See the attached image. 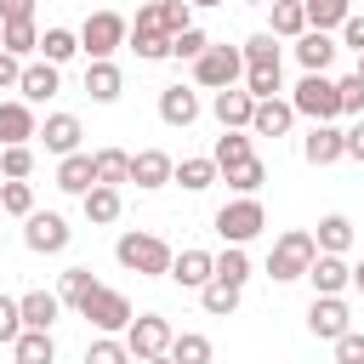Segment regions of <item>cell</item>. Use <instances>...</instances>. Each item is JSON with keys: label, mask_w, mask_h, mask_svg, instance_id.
<instances>
[{"label": "cell", "mask_w": 364, "mask_h": 364, "mask_svg": "<svg viewBox=\"0 0 364 364\" xmlns=\"http://www.w3.org/2000/svg\"><path fill=\"white\" fill-rule=\"evenodd\" d=\"M353 74H364V51H358V68H353Z\"/></svg>", "instance_id": "680465c9"}, {"label": "cell", "mask_w": 364, "mask_h": 364, "mask_svg": "<svg viewBox=\"0 0 364 364\" xmlns=\"http://www.w3.org/2000/svg\"><path fill=\"white\" fill-rule=\"evenodd\" d=\"M23 336V307H17V296H0V347H11Z\"/></svg>", "instance_id": "c3c4849f"}, {"label": "cell", "mask_w": 364, "mask_h": 364, "mask_svg": "<svg viewBox=\"0 0 364 364\" xmlns=\"http://www.w3.org/2000/svg\"><path fill=\"white\" fill-rule=\"evenodd\" d=\"M0 210H6V216H28V210H34V188H28L23 176H6V182H0Z\"/></svg>", "instance_id": "ab89813d"}, {"label": "cell", "mask_w": 364, "mask_h": 364, "mask_svg": "<svg viewBox=\"0 0 364 364\" xmlns=\"http://www.w3.org/2000/svg\"><path fill=\"white\" fill-rule=\"evenodd\" d=\"M23 80V57H11V51H0V91H11Z\"/></svg>", "instance_id": "816d5d0a"}, {"label": "cell", "mask_w": 364, "mask_h": 364, "mask_svg": "<svg viewBox=\"0 0 364 364\" xmlns=\"http://www.w3.org/2000/svg\"><path fill=\"white\" fill-rule=\"evenodd\" d=\"M210 353H216V347H210V336H199V330H182V336L171 341V358H176V364H210Z\"/></svg>", "instance_id": "74e56055"}, {"label": "cell", "mask_w": 364, "mask_h": 364, "mask_svg": "<svg viewBox=\"0 0 364 364\" xmlns=\"http://www.w3.org/2000/svg\"><path fill=\"white\" fill-rule=\"evenodd\" d=\"M222 176H228V188H233V193H256V188L267 182V165H262V159H245V165H228Z\"/></svg>", "instance_id": "60d3db41"}, {"label": "cell", "mask_w": 364, "mask_h": 364, "mask_svg": "<svg viewBox=\"0 0 364 364\" xmlns=\"http://www.w3.org/2000/svg\"><path fill=\"white\" fill-rule=\"evenodd\" d=\"M216 279H228V284L245 290V279H250V256H245V245H228V250L216 256Z\"/></svg>", "instance_id": "b9f144b4"}, {"label": "cell", "mask_w": 364, "mask_h": 364, "mask_svg": "<svg viewBox=\"0 0 364 364\" xmlns=\"http://www.w3.org/2000/svg\"><path fill=\"white\" fill-rule=\"evenodd\" d=\"M216 176H222V165H216V159H210V154H199V159H182V165H176V176H171V182H182V188H188V193H205V188H210V182H216Z\"/></svg>", "instance_id": "f546056e"}, {"label": "cell", "mask_w": 364, "mask_h": 364, "mask_svg": "<svg viewBox=\"0 0 364 364\" xmlns=\"http://www.w3.org/2000/svg\"><path fill=\"white\" fill-rule=\"evenodd\" d=\"M318 250H330V256H347L353 250V222L347 216H318Z\"/></svg>", "instance_id": "4dcf8cb0"}, {"label": "cell", "mask_w": 364, "mask_h": 364, "mask_svg": "<svg viewBox=\"0 0 364 364\" xmlns=\"http://www.w3.org/2000/svg\"><path fill=\"white\" fill-rule=\"evenodd\" d=\"M347 159H358V165H364V119H353V125H347Z\"/></svg>", "instance_id": "db71d44e"}, {"label": "cell", "mask_w": 364, "mask_h": 364, "mask_svg": "<svg viewBox=\"0 0 364 364\" xmlns=\"http://www.w3.org/2000/svg\"><path fill=\"white\" fill-rule=\"evenodd\" d=\"M210 159L228 171V165H245V159H256L250 154V131H222L216 136V148H210Z\"/></svg>", "instance_id": "d6a6232c"}, {"label": "cell", "mask_w": 364, "mask_h": 364, "mask_svg": "<svg viewBox=\"0 0 364 364\" xmlns=\"http://www.w3.org/2000/svg\"><path fill=\"white\" fill-rule=\"evenodd\" d=\"M205 46H210V34H205V28H193V23H188L182 34H171V57H176V63H182V57H188V63H199V57H205Z\"/></svg>", "instance_id": "7bdbcfd3"}, {"label": "cell", "mask_w": 364, "mask_h": 364, "mask_svg": "<svg viewBox=\"0 0 364 364\" xmlns=\"http://www.w3.org/2000/svg\"><path fill=\"white\" fill-rule=\"evenodd\" d=\"M142 364H176V358H171V353H159V358H142Z\"/></svg>", "instance_id": "9f6ffc18"}, {"label": "cell", "mask_w": 364, "mask_h": 364, "mask_svg": "<svg viewBox=\"0 0 364 364\" xmlns=\"http://www.w3.org/2000/svg\"><path fill=\"white\" fill-rule=\"evenodd\" d=\"M68 239H74V228H68L57 210H28V216H23V245H28V250L57 256V250H68Z\"/></svg>", "instance_id": "30bf717a"}, {"label": "cell", "mask_w": 364, "mask_h": 364, "mask_svg": "<svg viewBox=\"0 0 364 364\" xmlns=\"http://www.w3.org/2000/svg\"><path fill=\"white\" fill-rule=\"evenodd\" d=\"M125 40H131V23H125L119 11H91V17H85V28H80V51H85L91 63L114 57Z\"/></svg>", "instance_id": "8992f818"}, {"label": "cell", "mask_w": 364, "mask_h": 364, "mask_svg": "<svg viewBox=\"0 0 364 364\" xmlns=\"http://www.w3.org/2000/svg\"><path fill=\"white\" fill-rule=\"evenodd\" d=\"M119 91H125V74L114 68V57H102V63L85 68V97H91V102H114Z\"/></svg>", "instance_id": "4316f807"}, {"label": "cell", "mask_w": 364, "mask_h": 364, "mask_svg": "<svg viewBox=\"0 0 364 364\" xmlns=\"http://www.w3.org/2000/svg\"><path fill=\"white\" fill-rule=\"evenodd\" d=\"M216 233H222V245H250L262 228H267V210H262V199L256 193H239L233 205H222L216 210V222H210Z\"/></svg>", "instance_id": "5b68a950"}, {"label": "cell", "mask_w": 364, "mask_h": 364, "mask_svg": "<svg viewBox=\"0 0 364 364\" xmlns=\"http://www.w3.org/2000/svg\"><path fill=\"white\" fill-rule=\"evenodd\" d=\"M11 358H17V364H57V341H51V330H23V336L11 341Z\"/></svg>", "instance_id": "83f0119b"}, {"label": "cell", "mask_w": 364, "mask_h": 364, "mask_svg": "<svg viewBox=\"0 0 364 364\" xmlns=\"http://www.w3.org/2000/svg\"><path fill=\"white\" fill-rule=\"evenodd\" d=\"M307 330H313L318 341H336V336H347V330H353V313H347V301H341V296H313V307H307Z\"/></svg>", "instance_id": "4fadbf2b"}, {"label": "cell", "mask_w": 364, "mask_h": 364, "mask_svg": "<svg viewBox=\"0 0 364 364\" xmlns=\"http://www.w3.org/2000/svg\"><path fill=\"white\" fill-rule=\"evenodd\" d=\"M0 51H11V57L40 51V28H34V17H28V23H0Z\"/></svg>", "instance_id": "1f68e13d"}, {"label": "cell", "mask_w": 364, "mask_h": 364, "mask_svg": "<svg viewBox=\"0 0 364 364\" xmlns=\"http://www.w3.org/2000/svg\"><path fill=\"white\" fill-rule=\"evenodd\" d=\"M171 279H176L182 290H205V284L216 279V256H210V250H182V256L171 262Z\"/></svg>", "instance_id": "d6986e66"}, {"label": "cell", "mask_w": 364, "mask_h": 364, "mask_svg": "<svg viewBox=\"0 0 364 364\" xmlns=\"http://www.w3.org/2000/svg\"><path fill=\"white\" fill-rule=\"evenodd\" d=\"M114 256H119V267H131V273H142V279H171V245L159 239V233H119V245H114Z\"/></svg>", "instance_id": "6da1fadb"}, {"label": "cell", "mask_w": 364, "mask_h": 364, "mask_svg": "<svg viewBox=\"0 0 364 364\" xmlns=\"http://www.w3.org/2000/svg\"><path fill=\"white\" fill-rule=\"evenodd\" d=\"M34 17V0H0V23H28Z\"/></svg>", "instance_id": "f907efd6"}, {"label": "cell", "mask_w": 364, "mask_h": 364, "mask_svg": "<svg viewBox=\"0 0 364 364\" xmlns=\"http://www.w3.org/2000/svg\"><path fill=\"white\" fill-rule=\"evenodd\" d=\"M296 63H301V74H324V68L336 63V40H330L324 28H307V34L296 40Z\"/></svg>", "instance_id": "ffe728a7"}, {"label": "cell", "mask_w": 364, "mask_h": 364, "mask_svg": "<svg viewBox=\"0 0 364 364\" xmlns=\"http://www.w3.org/2000/svg\"><path fill=\"white\" fill-rule=\"evenodd\" d=\"M57 85H63V74H57V63H23V80H17V91H23V102H46V97H57Z\"/></svg>", "instance_id": "44dd1931"}, {"label": "cell", "mask_w": 364, "mask_h": 364, "mask_svg": "<svg viewBox=\"0 0 364 364\" xmlns=\"http://www.w3.org/2000/svg\"><path fill=\"white\" fill-rule=\"evenodd\" d=\"M341 40H347L353 51H364V17H358V11H347V23H341Z\"/></svg>", "instance_id": "f5cc1de1"}, {"label": "cell", "mask_w": 364, "mask_h": 364, "mask_svg": "<svg viewBox=\"0 0 364 364\" xmlns=\"http://www.w3.org/2000/svg\"><path fill=\"white\" fill-rule=\"evenodd\" d=\"M239 51H245V91H250V97H279L284 63H279L273 34H256V40H245Z\"/></svg>", "instance_id": "3957f363"}, {"label": "cell", "mask_w": 364, "mask_h": 364, "mask_svg": "<svg viewBox=\"0 0 364 364\" xmlns=\"http://www.w3.org/2000/svg\"><path fill=\"white\" fill-rule=\"evenodd\" d=\"M336 364H364V330L336 336Z\"/></svg>", "instance_id": "681fc988"}, {"label": "cell", "mask_w": 364, "mask_h": 364, "mask_svg": "<svg viewBox=\"0 0 364 364\" xmlns=\"http://www.w3.org/2000/svg\"><path fill=\"white\" fill-rule=\"evenodd\" d=\"M273 40H301L307 34V6L301 0H273Z\"/></svg>", "instance_id": "f1b7e54d"}, {"label": "cell", "mask_w": 364, "mask_h": 364, "mask_svg": "<svg viewBox=\"0 0 364 364\" xmlns=\"http://www.w3.org/2000/svg\"><path fill=\"white\" fill-rule=\"evenodd\" d=\"M307 279H313V296H341V290L353 284V267H347L341 256L318 250V256H313V267H307Z\"/></svg>", "instance_id": "e0dca14e"}, {"label": "cell", "mask_w": 364, "mask_h": 364, "mask_svg": "<svg viewBox=\"0 0 364 364\" xmlns=\"http://www.w3.org/2000/svg\"><path fill=\"white\" fill-rule=\"evenodd\" d=\"M171 176H176V159H171L165 148H142V154H131V182H136L142 193L165 188Z\"/></svg>", "instance_id": "9a60e30c"}, {"label": "cell", "mask_w": 364, "mask_h": 364, "mask_svg": "<svg viewBox=\"0 0 364 364\" xmlns=\"http://www.w3.org/2000/svg\"><path fill=\"white\" fill-rule=\"evenodd\" d=\"M210 114L222 119V131H250V114H256V97L245 85H228L210 97Z\"/></svg>", "instance_id": "5bb4252c"}, {"label": "cell", "mask_w": 364, "mask_h": 364, "mask_svg": "<svg viewBox=\"0 0 364 364\" xmlns=\"http://www.w3.org/2000/svg\"><path fill=\"white\" fill-rule=\"evenodd\" d=\"M159 119H165V125H182V131H188V125L199 119V97H193L188 85H165V91H159Z\"/></svg>", "instance_id": "603a6c76"}, {"label": "cell", "mask_w": 364, "mask_h": 364, "mask_svg": "<svg viewBox=\"0 0 364 364\" xmlns=\"http://www.w3.org/2000/svg\"><path fill=\"white\" fill-rule=\"evenodd\" d=\"M85 364H136V358H131V347H125V341H114V336H97V341L85 347Z\"/></svg>", "instance_id": "ee69618b"}, {"label": "cell", "mask_w": 364, "mask_h": 364, "mask_svg": "<svg viewBox=\"0 0 364 364\" xmlns=\"http://www.w3.org/2000/svg\"><path fill=\"white\" fill-rule=\"evenodd\" d=\"M80 136H85V131H80L74 114H51V119L40 125V142H46V154H57V159H63V154H80Z\"/></svg>", "instance_id": "7402d4cb"}, {"label": "cell", "mask_w": 364, "mask_h": 364, "mask_svg": "<svg viewBox=\"0 0 364 364\" xmlns=\"http://www.w3.org/2000/svg\"><path fill=\"white\" fill-rule=\"evenodd\" d=\"M307 6V28H341L347 23V11H353V0H301Z\"/></svg>", "instance_id": "836d02e7"}, {"label": "cell", "mask_w": 364, "mask_h": 364, "mask_svg": "<svg viewBox=\"0 0 364 364\" xmlns=\"http://www.w3.org/2000/svg\"><path fill=\"white\" fill-rule=\"evenodd\" d=\"M142 63H165L171 57V34H159V28H131V40H125Z\"/></svg>", "instance_id": "e575fe53"}, {"label": "cell", "mask_w": 364, "mask_h": 364, "mask_svg": "<svg viewBox=\"0 0 364 364\" xmlns=\"http://www.w3.org/2000/svg\"><path fill=\"white\" fill-rule=\"evenodd\" d=\"M353 290H358V296H364V262H358V267H353Z\"/></svg>", "instance_id": "11a10c76"}, {"label": "cell", "mask_w": 364, "mask_h": 364, "mask_svg": "<svg viewBox=\"0 0 364 364\" xmlns=\"http://www.w3.org/2000/svg\"><path fill=\"white\" fill-rule=\"evenodd\" d=\"M245 80V51L239 46H205V57L193 63V85L205 91H228Z\"/></svg>", "instance_id": "52a82bcc"}, {"label": "cell", "mask_w": 364, "mask_h": 364, "mask_svg": "<svg viewBox=\"0 0 364 364\" xmlns=\"http://www.w3.org/2000/svg\"><path fill=\"white\" fill-rule=\"evenodd\" d=\"M28 136H40V125H34V108H28V102H0V148H11V142H28Z\"/></svg>", "instance_id": "484cf974"}, {"label": "cell", "mask_w": 364, "mask_h": 364, "mask_svg": "<svg viewBox=\"0 0 364 364\" xmlns=\"http://www.w3.org/2000/svg\"><path fill=\"white\" fill-rule=\"evenodd\" d=\"M301 159H307V165H336V159H347V131H341L336 119L313 125V131L301 136Z\"/></svg>", "instance_id": "7c38bea8"}, {"label": "cell", "mask_w": 364, "mask_h": 364, "mask_svg": "<svg viewBox=\"0 0 364 364\" xmlns=\"http://www.w3.org/2000/svg\"><path fill=\"white\" fill-rule=\"evenodd\" d=\"M193 23V0H142L131 28H159V34H182Z\"/></svg>", "instance_id": "8fae6325"}, {"label": "cell", "mask_w": 364, "mask_h": 364, "mask_svg": "<svg viewBox=\"0 0 364 364\" xmlns=\"http://www.w3.org/2000/svg\"><path fill=\"white\" fill-rule=\"evenodd\" d=\"M290 108H296L301 119L324 125V119H341V91H336L330 74H301L296 91H290Z\"/></svg>", "instance_id": "277c9868"}, {"label": "cell", "mask_w": 364, "mask_h": 364, "mask_svg": "<svg viewBox=\"0 0 364 364\" xmlns=\"http://www.w3.org/2000/svg\"><path fill=\"white\" fill-rule=\"evenodd\" d=\"M91 290H97V279H91V267H68V273H63V290H57V296H63L68 307H80V301H85Z\"/></svg>", "instance_id": "f6af8a7d"}, {"label": "cell", "mask_w": 364, "mask_h": 364, "mask_svg": "<svg viewBox=\"0 0 364 364\" xmlns=\"http://www.w3.org/2000/svg\"><path fill=\"white\" fill-rule=\"evenodd\" d=\"M199 301H205V313H210V318H228V313L239 307V284H228V279H210V284L199 290Z\"/></svg>", "instance_id": "8d00e7d4"}, {"label": "cell", "mask_w": 364, "mask_h": 364, "mask_svg": "<svg viewBox=\"0 0 364 364\" xmlns=\"http://www.w3.org/2000/svg\"><path fill=\"white\" fill-rule=\"evenodd\" d=\"M313 256H318V239H313L307 228H290V233H279V239H273V250H267V279H273V284L307 279Z\"/></svg>", "instance_id": "7a4b0ae2"}, {"label": "cell", "mask_w": 364, "mask_h": 364, "mask_svg": "<svg viewBox=\"0 0 364 364\" xmlns=\"http://www.w3.org/2000/svg\"><path fill=\"white\" fill-rule=\"evenodd\" d=\"M97 182H108V188L131 182V154L125 148H97Z\"/></svg>", "instance_id": "d590c367"}, {"label": "cell", "mask_w": 364, "mask_h": 364, "mask_svg": "<svg viewBox=\"0 0 364 364\" xmlns=\"http://www.w3.org/2000/svg\"><path fill=\"white\" fill-rule=\"evenodd\" d=\"M193 6H222V0H193Z\"/></svg>", "instance_id": "6f0895ef"}, {"label": "cell", "mask_w": 364, "mask_h": 364, "mask_svg": "<svg viewBox=\"0 0 364 364\" xmlns=\"http://www.w3.org/2000/svg\"><path fill=\"white\" fill-rule=\"evenodd\" d=\"M17 307H23V330H51L57 313H63V296H51V290H28V296H17Z\"/></svg>", "instance_id": "d4e9b609"}, {"label": "cell", "mask_w": 364, "mask_h": 364, "mask_svg": "<svg viewBox=\"0 0 364 364\" xmlns=\"http://www.w3.org/2000/svg\"><path fill=\"white\" fill-rule=\"evenodd\" d=\"M171 341H176V330H171V318H165V313H136V318L125 324V347H131V358H136V364H142V358L171 353Z\"/></svg>", "instance_id": "ba28073f"}, {"label": "cell", "mask_w": 364, "mask_h": 364, "mask_svg": "<svg viewBox=\"0 0 364 364\" xmlns=\"http://www.w3.org/2000/svg\"><path fill=\"white\" fill-rule=\"evenodd\" d=\"M296 125V108L284 97H256V114H250V136H284Z\"/></svg>", "instance_id": "2e32d148"}, {"label": "cell", "mask_w": 364, "mask_h": 364, "mask_svg": "<svg viewBox=\"0 0 364 364\" xmlns=\"http://www.w3.org/2000/svg\"><path fill=\"white\" fill-rule=\"evenodd\" d=\"M136 6H142V0H136Z\"/></svg>", "instance_id": "91938a15"}, {"label": "cell", "mask_w": 364, "mask_h": 364, "mask_svg": "<svg viewBox=\"0 0 364 364\" xmlns=\"http://www.w3.org/2000/svg\"><path fill=\"white\" fill-rule=\"evenodd\" d=\"M74 51H80V34H68V28H46V34H40V57H46V63L63 68Z\"/></svg>", "instance_id": "f35d334b"}, {"label": "cell", "mask_w": 364, "mask_h": 364, "mask_svg": "<svg viewBox=\"0 0 364 364\" xmlns=\"http://www.w3.org/2000/svg\"><path fill=\"white\" fill-rule=\"evenodd\" d=\"M336 91H341V114L364 119V74H347V80H336Z\"/></svg>", "instance_id": "7dc6e473"}, {"label": "cell", "mask_w": 364, "mask_h": 364, "mask_svg": "<svg viewBox=\"0 0 364 364\" xmlns=\"http://www.w3.org/2000/svg\"><path fill=\"white\" fill-rule=\"evenodd\" d=\"M80 210H85V222H97V228H108V222H119V210H125V199H119V188H108V182H97L91 193H80Z\"/></svg>", "instance_id": "cb8c5ba5"}, {"label": "cell", "mask_w": 364, "mask_h": 364, "mask_svg": "<svg viewBox=\"0 0 364 364\" xmlns=\"http://www.w3.org/2000/svg\"><path fill=\"white\" fill-rule=\"evenodd\" d=\"M80 318H91L102 336H114V330H125L136 313H131V296H125V290H108V284H97V290L80 301Z\"/></svg>", "instance_id": "9c48e42d"}, {"label": "cell", "mask_w": 364, "mask_h": 364, "mask_svg": "<svg viewBox=\"0 0 364 364\" xmlns=\"http://www.w3.org/2000/svg\"><path fill=\"white\" fill-rule=\"evenodd\" d=\"M57 188L63 193H91L97 188V154H63L57 159Z\"/></svg>", "instance_id": "ac0fdd59"}, {"label": "cell", "mask_w": 364, "mask_h": 364, "mask_svg": "<svg viewBox=\"0 0 364 364\" xmlns=\"http://www.w3.org/2000/svg\"><path fill=\"white\" fill-rule=\"evenodd\" d=\"M0 171H6V176H28V171H34V148H28V142L0 148Z\"/></svg>", "instance_id": "bcb514c9"}]
</instances>
